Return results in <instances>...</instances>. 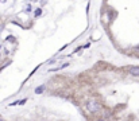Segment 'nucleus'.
<instances>
[{
	"mask_svg": "<svg viewBox=\"0 0 139 121\" xmlns=\"http://www.w3.org/2000/svg\"><path fill=\"white\" fill-rule=\"evenodd\" d=\"M87 109H88V112H90V113H96V112L100 110V104L96 100H89L87 102Z\"/></svg>",
	"mask_w": 139,
	"mask_h": 121,
	"instance_id": "f257e3e1",
	"label": "nucleus"
},
{
	"mask_svg": "<svg viewBox=\"0 0 139 121\" xmlns=\"http://www.w3.org/2000/svg\"><path fill=\"white\" fill-rule=\"evenodd\" d=\"M45 85H42V86H38L37 87V89H35V93H37V94H39V93H43V90H45Z\"/></svg>",
	"mask_w": 139,
	"mask_h": 121,
	"instance_id": "7ed1b4c3",
	"label": "nucleus"
},
{
	"mask_svg": "<svg viewBox=\"0 0 139 121\" xmlns=\"http://www.w3.org/2000/svg\"><path fill=\"white\" fill-rule=\"evenodd\" d=\"M126 70L130 73V74H132V75L139 77V67H138V66H127Z\"/></svg>",
	"mask_w": 139,
	"mask_h": 121,
	"instance_id": "f03ea898",
	"label": "nucleus"
},
{
	"mask_svg": "<svg viewBox=\"0 0 139 121\" xmlns=\"http://www.w3.org/2000/svg\"><path fill=\"white\" fill-rule=\"evenodd\" d=\"M41 13H42V11L39 10V8H38V10L35 11V16H39V15H41Z\"/></svg>",
	"mask_w": 139,
	"mask_h": 121,
	"instance_id": "20e7f679",
	"label": "nucleus"
}]
</instances>
